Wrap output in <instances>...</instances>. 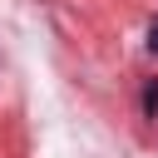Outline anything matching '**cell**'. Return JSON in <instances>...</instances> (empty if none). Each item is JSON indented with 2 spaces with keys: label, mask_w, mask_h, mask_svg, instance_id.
I'll use <instances>...</instances> for the list:
<instances>
[{
  "label": "cell",
  "mask_w": 158,
  "mask_h": 158,
  "mask_svg": "<svg viewBox=\"0 0 158 158\" xmlns=\"http://www.w3.org/2000/svg\"><path fill=\"white\" fill-rule=\"evenodd\" d=\"M148 44H153V49H158V20H153V30H148Z\"/></svg>",
  "instance_id": "obj_2"
},
{
  "label": "cell",
  "mask_w": 158,
  "mask_h": 158,
  "mask_svg": "<svg viewBox=\"0 0 158 158\" xmlns=\"http://www.w3.org/2000/svg\"><path fill=\"white\" fill-rule=\"evenodd\" d=\"M143 114H148V118H153V114H158V79H153V84H148V89H143Z\"/></svg>",
  "instance_id": "obj_1"
}]
</instances>
